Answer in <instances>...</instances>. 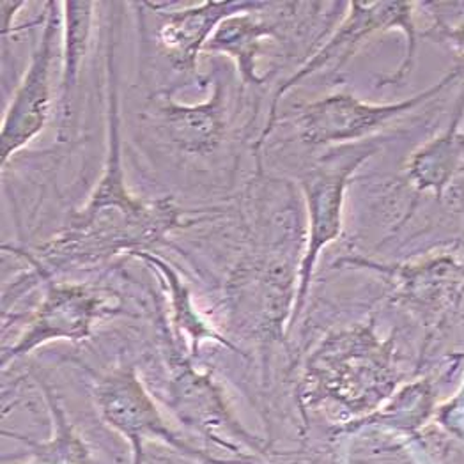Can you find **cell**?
Here are the masks:
<instances>
[{"label": "cell", "instance_id": "9", "mask_svg": "<svg viewBox=\"0 0 464 464\" xmlns=\"http://www.w3.org/2000/svg\"><path fill=\"white\" fill-rule=\"evenodd\" d=\"M250 13H241L222 22L204 50L227 53L246 82L259 83L263 78L257 77L256 57L261 39L270 36L271 27L252 18Z\"/></svg>", "mask_w": 464, "mask_h": 464}, {"label": "cell", "instance_id": "5", "mask_svg": "<svg viewBox=\"0 0 464 464\" xmlns=\"http://www.w3.org/2000/svg\"><path fill=\"white\" fill-rule=\"evenodd\" d=\"M50 11L46 13V22L43 27L41 41L31 57V64L25 77L18 85L11 105L2 121L0 133V160L5 163L11 156L22 148L31 144L39 135L48 121L52 103V83L50 73L53 64V41L57 36V16L55 4L48 2Z\"/></svg>", "mask_w": 464, "mask_h": 464}, {"label": "cell", "instance_id": "6", "mask_svg": "<svg viewBox=\"0 0 464 464\" xmlns=\"http://www.w3.org/2000/svg\"><path fill=\"white\" fill-rule=\"evenodd\" d=\"M265 4L243 2V0H222V2H202L190 9L176 11L165 16L158 38L167 57L179 72L197 70V57L206 48L208 41L215 34L218 25L227 18L250 13Z\"/></svg>", "mask_w": 464, "mask_h": 464}, {"label": "cell", "instance_id": "2", "mask_svg": "<svg viewBox=\"0 0 464 464\" xmlns=\"http://www.w3.org/2000/svg\"><path fill=\"white\" fill-rule=\"evenodd\" d=\"M459 73L461 72L458 68L424 92L411 96L406 102L390 105H372L354 98L353 94H332L312 102L298 114L300 137L309 146L362 140L363 137L387 124L390 119L402 116L426 103L430 98H436Z\"/></svg>", "mask_w": 464, "mask_h": 464}, {"label": "cell", "instance_id": "11", "mask_svg": "<svg viewBox=\"0 0 464 464\" xmlns=\"http://www.w3.org/2000/svg\"><path fill=\"white\" fill-rule=\"evenodd\" d=\"M66 7V39H64V68H63V92L64 100L77 85L80 63L87 48V39L92 22V2H68Z\"/></svg>", "mask_w": 464, "mask_h": 464}, {"label": "cell", "instance_id": "4", "mask_svg": "<svg viewBox=\"0 0 464 464\" xmlns=\"http://www.w3.org/2000/svg\"><path fill=\"white\" fill-rule=\"evenodd\" d=\"M378 150L376 144H354L341 153L326 156L309 169L302 187L309 208V246L304 259V284L321 248L335 241L343 229V204L351 174Z\"/></svg>", "mask_w": 464, "mask_h": 464}, {"label": "cell", "instance_id": "12", "mask_svg": "<svg viewBox=\"0 0 464 464\" xmlns=\"http://www.w3.org/2000/svg\"><path fill=\"white\" fill-rule=\"evenodd\" d=\"M424 36L441 39V41L449 43L452 48H456V50H459V52H463L464 53V25L454 27V29H449V27H445V25H441V27H432V31H429Z\"/></svg>", "mask_w": 464, "mask_h": 464}, {"label": "cell", "instance_id": "1", "mask_svg": "<svg viewBox=\"0 0 464 464\" xmlns=\"http://www.w3.org/2000/svg\"><path fill=\"white\" fill-rule=\"evenodd\" d=\"M119 102L109 103V153L103 174L87 204L66 229L41 246L55 263L98 261L126 248L150 246L179 227L181 213L172 198L142 200L124 185L121 161Z\"/></svg>", "mask_w": 464, "mask_h": 464}, {"label": "cell", "instance_id": "3", "mask_svg": "<svg viewBox=\"0 0 464 464\" xmlns=\"http://www.w3.org/2000/svg\"><path fill=\"white\" fill-rule=\"evenodd\" d=\"M411 7L413 4L408 2H353L346 22L337 29L334 38L330 39L296 75L285 80L284 85L276 91L271 112L275 111L280 96H284L291 87L298 85L304 78L319 72L323 66H328L332 63H346L353 55V52L360 46L362 39L369 38L378 31L382 33L390 29H399L408 39V50L402 64L399 66L395 75L385 80V83L401 82L411 70L417 50V29L411 20Z\"/></svg>", "mask_w": 464, "mask_h": 464}, {"label": "cell", "instance_id": "10", "mask_svg": "<svg viewBox=\"0 0 464 464\" xmlns=\"http://www.w3.org/2000/svg\"><path fill=\"white\" fill-rule=\"evenodd\" d=\"M458 121L438 140L427 144L410 161V176L420 190L441 194L452 176L464 165V135H458Z\"/></svg>", "mask_w": 464, "mask_h": 464}, {"label": "cell", "instance_id": "8", "mask_svg": "<svg viewBox=\"0 0 464 464\" xmlns=\"http://www.w3.org/2000/svg\"><path fill=\"white\" fill-rule=\"evenodd\" d=\"M163 126L170 140L190 155H209L226 130L224 91L215 83L211 100L200 105H167L161 109Z\"/></svg>", "mask_w": 464, "mask_h": 464}, {"label": "cell", "instance_id": "7", "mask_svg": "<svg viewBox=\"0 0 464 464\" xmlns=\"http://www.w3.org/2000/svg\"><path fill=\"white\" fill-rule=\"evenodd\" d=\"M98 300L78 287H52L27 335L11 351V356L25 353L50 339H82L89 334Z\"/></svg>", "mask_w": 464, "mask_h": 464}]
</instances>
